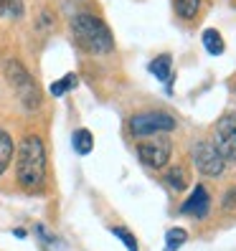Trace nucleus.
<instances>
[{"label": "nucleus", "instance_id": "nucleus-1", "mask_svg": "<svg viewBox=\"0 0 236 251\" xmlns=\"http://www.w3.org/2000/svg\"><path fill=\"white\" fill-rule=\"evenodd\" d=\"M16 175L18 183L26 190H41L46 183V147L38 135H28L16 157Z\"/></svg>", "mask_w": 236, "mask_h": 251}, {"label": "nucleus", "instance_id": "nucleus-2", "mask_svg": "<svg viewBox=\"0 0 236 251\" xmlns=\"http://www.w3.org/2000/svg\"><path fill=\"white\" fill-rule=\"evenodd\" d=\"M71 36L81 51L94 53V56L109 53L114 49V38L109 33L107 23L97 16H92V13H79L71 21Z\"/></svg>", "mask_w": 236, "mask_h": 251}, {"label": "nucleus", "instance_id": "nucleus-3", "mask_svg": "<svg viewBox=\"0 0 236 251\" xmlns=\"http://www.w3.org/2000/svg\"><path fill=\"white\" fill-rule=\"evenodd\" d=\"M5 76L10 81V86L16 89L18 99H21V104L26 109H36L41 104V92H38V84L33 81V76L28 74V69L16 61V58H8L5 61Z\"/></svg>", "mask_w": 236, "mask_h": 251}, {"label": "nucleus", "instance_id": "nucleus-4", "mask_svg": "<svg viewBox=\"0 0 236 251\" xmlns=\"http://www.w3.org/2000/svg\"><path fill=\"white\" fill-rule=\"evenodd\" d=\"M170 129H175V120L168 112H140L130 120V132L137 140L163 135V132H170Z\"/></svg>", "mask_w": 236, "mask_h": 251}, {"label": "nucleus", "instance_id": "nucleus-5", "mask_svg": "<svg viewBox=\"0 0 236 251\" xmlns=\"http://www.w3.org/2000/svg\"><path fill=\"white\" fill-rule=\"evenodd\" d=\"M170 152H173V145H170V137H165V135L145 137L137 145V157H140L142 165L150 168V170L165 168L168 160H170Z\"/></svg>", "mask_w": 236, "mask_h": 251}, {"label": "nucleus", "instance_id": "nucleus-6", "mask_svg": "<svg viewBox=\"0 0 236 251\" xmlns=\"http://www.w3.org/2000/svg\"><path fill=\"white\" fill-rule=\"evenodd\" d=\"M211 145L216 147V152L224 157V162H236V112L224 114L216 122Z\"/></svg>", "mask_w": 236, "mask_h": 251}, {"label": "nucleus", "instance_id": "nucleus-7", "mask_svg": "<svg viewBox=\"0 0 236 251\" xmlns=\"http://www.w3.org/2000/svg\"><path fill=\"white\" fill-rule=\"evenodd\" d=\"M190 157H193L198 173L201 175H209V178H216V175H221V173H224V168H226L224 157L216 152V147L211 142H198L193 150H190Z\"/></svg>", "mask_w": 236, "mask_h": 251}, {"label": "nucleus", "instance_id": "nucleus-8", "mask_svg": "<svg viewBox=\"0 0 236 251\" xmlns=\"http://www.w3.org/2000/svg\"><path fill=\"white\" fill-rule=\"evenodd\" d=\"M209 208H211L209 190H206L203 185H196L193 193L188 196V201L181 205V213L190 216V218H206V216H209Z\"/></svg>", "mask_w": 236, "mask_h": 251}, {"label": "nucleus", "instance_id": "nucleus-9", "mask_svg": "<svg viewBox=\"0 0 236 251\" xmlns=\"http://www.w3.org/2000/svg\"><path fill=\"white\" fill-rule=\"evenodd\" d=\"M71 145H74V150H77V155H89L94 150V135L89 129H77L71 137Z\"/></svg>", "mask_w": 236, "mask_h": 251}, {"label": "nucleus", "instance_id": "nucleus-10", "mask_svg": "<svg viewBox=\"0 0 236 251\" xmlns=\"http://www.w3.org/2000/svg\"><path fill=\"white\" fill-rule=\"evenodd\" d=\"M165 183L175 190V193H183V190L188 188V170L181 168V165H175L165 173Z\"/></svg>", "mask_w": 236, "mask_h": 251}, {"label": "nucleus", "instance_id": "nucleus-11", "mask_svg": "<svg viewBox=\"0 0 236 251\" xmlns=\"http://www.w3.org/2000/svg\"><path fill=\"white\" fill-rule=\"evenodd\" d=\"M13 140L5 129H0V175H3L10 165V160H13Z\"/></svg>", "mask_w": 236, "mask_h": 251}, {"label": "nucleus", "instance_id": "nucleus-12", "mask_svg": "<svg viewBox=\"0 0 236 251\" xmlns=\"http://www.w3.org/2000/svg\"><path fill=\"white\" fill-rule=\"evenodd\" d=\"M203 49L209 51V53H213V56H218V53H224L226 43H224V38H221L218 31L209 28V31H203Z\"/></svg>", "mask_w": 236, "mask_h": 251}, {"label": "nucleus", "instance_id": "nucleus-13", "mask_svg": "<svg viewBox=\"0 0 236 251\" xmlns=\"http://www.w3.org/2000/svg\"><path fill=\"white\" fill-rule=\"evenodd\" d=\"M173 69V61H170V56H157L155 61L150 64V74L157 79V81H168L170 79V71Z\"/></svg>", "mask_w": 236, "mask_h": 251}, {"label": "nucleus", "instance_id": "nucleus-14", "mask_svg": "<svg viewBox=\"0 0 236 251\" xmlns=\"http://www.w3.org/2000/svg\"><path fill=\"white\" fill-rule=\"evenodd\" d=\"M173 3H175V13L183 21H193L201 10V0H173Z\"/></svg>", "mask_w": 236, "mask_h": 251}, {"label": "nucleus", "instance_id": "nucleus-15", "mask_svg": "<svg viewBox=\"0 0 236 251\" xmlns=\"http://www.w3.org/2000/svg\"><path fill=\"white\" fill-rule=\"evenodd\" d=\"M74 86H77V74H66L64 79H58V81H53L51 86H49V92L53 94V97H64L66 92H71Z\"/></svg>", "mask_w": 236, "mask_h": 251}, {"label": "nucleus", "instance_id": "nucleus-16", "mask_svg": "<svg viewBox=\"0 0 236 251\" xmlns=\"http://www.w3.org/2000/svg\"><path fill=\"white\" fill-rule=\"evenodd\" d=\"M23 0H0V18H21Z\"/></svg>", "mask_w": 236, "mask_h": 251}, {"label": "nucleus", "instance_id": "nucleus-17", "mask_svg": "<svg viewBox=\"0 0 236 251\" xmlns=\"http://www.w3.org/2000/svg\"><path fill=\"white\" fill-rule=\"evenodd\" d=\"M185 239H188V233H185L183 228H170V231L165 233V244H168L165 251H178V249L185 244Z\"/></svg>", "mask_w": 236, "mask_h": 251}, {"label": "nucleus", "instance_id": "nucleus-18", "mask_svg": "<svg viewBox=\"0 0 236 251\" xmlns=\"http://www.w3.org/2000/svg\"><path fill=\"white\" fill-rule=\"evenodd\" d=\"M112 233H114L117 239H120V241L125 244V246H127V251H137V249H140V246H137V241H135V236H132L127 228H122V226H114V228H112Z\"/></svg>", "mask_w": 236, "mask_h": 251}, {"label": "nucleus", "instance_id": "nucleus-19", "mask_svg": "<svg viewBox=\"0 0 236 251\" xmlns=\"http://www.w3.org/2000/svg\"><path fill=\"white\" fill-rule=\"evenodd\" d=\"M224 208H226V211H234V208H236V188H231L229 193H226V198H224Z\"/></svg>", "mask_w": 236, "mask_h": 251}]
</instances>
